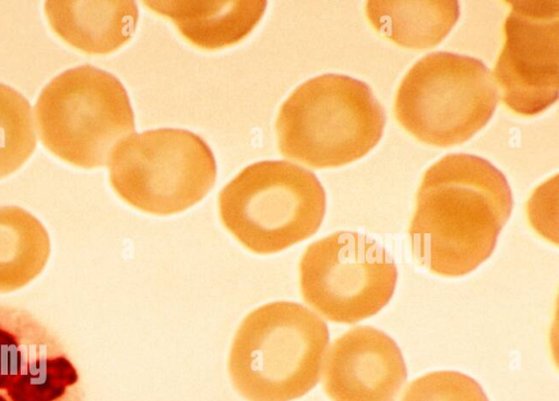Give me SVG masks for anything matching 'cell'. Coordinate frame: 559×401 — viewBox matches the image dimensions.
Instances as JSON below:
<instances>
[{"label":"cell","instance_id":"6da1fadb","mask_svg":"<svg viewBox=\"0 0 559 401\" xmlns=\"http://www.w3.org/2000/svg\"><path fill=\"white\" fill-rule=\"evenodd\" d=\"M513 206L504 174L483 157L455 153L433 162L416 194L408 234L418 265L461 277L492 254Z\"/></svg>","mask_w":559,"mask_h":401},{"label":"cell","instance_id":"7a4b0ae2","mask_svg":"<svg viewBox=\"0 0 559 401\" xmlns=\"http://www.w3.org/2000/svg\"><path fill=\"white\" fill-rule=\"evenodd\" d=\"M385 112L370 86L326 73L300 84L276 119L278 149L310 168H336L368 154L380 141Z\"/></svg>","mask_w":559,"mask_h":401},{"label":"cell","instance_id":"3957f363","mask_svg":"<svg viewBox=\"0 0 559 401\" xmlns=\"http://www.w3.org/2000/svg\"><path fill=\"white\" fill-rule=\"evenodd\" d=\"M329 344L326 324L295 302H272L249 313L228 356L234 388L248 401H292L319 381Z\"/></svg>","mask_w":559,"mask_h":401},{"label":"cell","instance_id":"277c9868","mask_svg":"<svg viewBox=\"0 0 559 401\" xmlns=\"http://www.w3.org/2000/svg\"><path fill=\"white\" fill-rule=\"evenodd\" d=\"M325 205L314 173L285 160L247 166L218 194L224 227L257 254L277 253L313 235Z\"/></svg>","mask_w":559,"mask_h":401},{"label":"cell","instance_id":"5b68a950","mask_svg":"<svg viewBox=\"0 0 559 401\" xmlns=\"http://www.w3.org/2000/svg\"><path fill=\"white\" fill-rule=\"evenodd\" d=\"M34 112L43 145L66 162L86 169L107 163L114 147L135 127L122 83L90 64L51 78L40 90Z\"/></svg>","mask_w":559,"mask_h":401},{"label":"cell","instance_id":"8992f818","mask_svg":"<svg viewBox=\"0 0 559 401\" xmlns=\"http://www.w3.org/2000/svg\"><path fill=\"white\" fill-rule=\"evenodd\" d=\"M498 89L486 64L474 57L436 51L416 61L402 78L394 116L416 139L459 145L491 119Z\"/></svg>","mask_w":559,"mask_h":401},{"label":"cell","instance_id":"52a82bcc","mask_svg":"<svg viewBox=\"0 0 559 401\" xmlns=\"http://www.w3.org/2000/svg\"><path fill=\"white\" fill-rule=\"evenodd\" d=\"M107 163L110 185L121 199L160 216L195 205L216 179V162L209 145L181 129L131 134L114 147Z\"/></svg>","mask_w":559,"mask_h":401},{"label":"cell","instance_id":"ba28073f","mask_svg":"<svg viewBox=\"0 0 559 401\" xmlns=\"http://www.w3.org/2000/svg\"><path fill=\"white\" fill-rule=\"evenodd\" d=\"M397 269L374 239L337 231L305 250L299 262L304 301L330 321L354 324L380 312L391 300Z\"/></svg>","mask_w":559,"mask_h":401},{"label":"cell","instance_id":"9c48e42d","mask_svg":"<svg viewBox=\"0 0 559 401\" xmlns=\"http://www.w3.org/2000/svg\"><path fill=\"white\" fill-rule=\"evenodd\" d=\"M507 3L503 45L491 75L510 110L535 116L558 98L559 0Z\"/></svg>","mask_w":559,"mask_h":401},{"label":"cell","instance_id":"30bf717a","mask_svg":"<svg viewBox=\"0 0 559 401\" xmlns=\"http://www.w3.org/2000/svg\"><path fill=\"white\" fill-rule=\"evenodd\" d=\"M0 401H84L59 338L29 312L0 305Z\"/></svg>","mask_w":559,"mask_h":401},{"label":"cell","instance_id":"8fae6325","mask_svg":"<svg viewBox=\"0 0 559 401\" xmlns=\"http://www.w3.org/2000/svg\"><path fill=\"white\" fill-rule=\"evenodd\" d=\"M406 378L396 342L372 326H356L331 344L322 386L332 401H394Z\"/></svg>","mask_w":559,"mask_h":401},{"label":"cell","instance_id":"7c38bea8","mask_svg":"<svg viewBox=\"0 0 559 401\" xmlns=\"http://www.w3.org/2000/svg\"><path fill=\"white\" fill-rule=\"evenodd\" d=\"M44 12L51 29L87 53H108L129 41L139 9L132 0H47Z\"/></svg>","mask_w":559,"mask_h":401},{"label":"cell","instance_id":"4fadbf2b","mask_svg":"<svg viewBox=\"0 0 559 401\" xmlns=\"http://www.w3.org/2000/svg\"><path fill=\"white\" fill-rule=\"evenodd\" d=\"M143 4L168 17L192 45L215 50L247 37L262 19L265 0H150Z\"/></svg>","mask_w":559,"mask_h":401},{"label":"cell","instance_id":"5bb4252c","mask_svg":"<svg viewBox=\"0 0 559 401\" xmlns=\"http://www.w3.org/2000/svg\"><path fill=\"white\" fill-rule=\"evenodd\" d=\"M367 20L399 46L425 49L438 45L460 16L456 0H369Z\"/></svg>","mask_w":559,"mask_h":401},{"label":"cell","instance_id":"9a60e30c","mask_svg":"<svg viewBox=\"0 0 559 401\" xmlns=\"http://www.w3.org/2000/svg\"><path fill=\"white\" fill-rule=\"evenodd\" d=\"M44 224L19 206H0V293L20 290L37 278L50 256Z\"/></svg>","mask_w":559,"mask_h":401},{"label":"cell","instance_id":"2e32d148","mask_svg":"<svg viewBox=\"0 0 559 401\" xmlns=\"http://www.w3.org/2000/svg\"><path fill=\"white\" fill-rule=\"evenodd\" d=\"M36 133L28 100L0 83V179L16 171L33 154Z\"/></svg>","mask_w":559,"mask_h":401},{"label":"cell","instance_id":"e0dca14e","mask_svg":"<svg viewBox=\"0 0 559 401\" xmlns=\"http://www.w3.org/2000/svg\"><path fill=\"white\" fill-rule=\"evenodd\" d=\"M401 401L489 400L481 386L468 375L455 370H438L413 380Z\"/></svg>","mask_w":559,"mask_h":401}]
</instances>
